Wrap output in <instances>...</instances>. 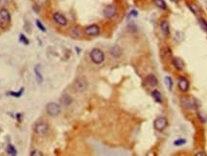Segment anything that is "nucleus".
Masks as SVG:
<instances>
[{
  "label": "nucleus",
  "mask_w": 207,
  "mask_h": 156,
  "mask_svg": "<svg viewBox=\"0 0 207 156\" xmlns=\"http://www.w3.org/2000/svg\"><path fill=\"white\" fill-rule=\"evenodd\" d=\"M89 57H90V59H91V62L95 64H101L104 62V60H105V54H104V52L99 48L92 49L89 54Z\"/></svg>",
  "instance_id": "1"
},
{
  "label": "nucleus",
  "mask_w": 207,
  "mask_h": 156,
  "mask_svg": "<svg viewBox=\"0 0 207 156\" xmlns=\"http://www.w3.org/2000/svg\"><path fill=\"white\" fill-rule=\"evenodd\" d=\"M180 103L182 107H184L185 109H195V108L197 107V100L191 97V96H183L180 99Z\"/></svg>",
  "instance_id": "2"
},
{
  "label": "nucleus",
  "mask_w": 207,
  "mask_h": 156,
  "mask_svg": "<svg viewBox=\"0 0 207 156\" xmlns=\"http://www.w3.org/2000/svg\"><path fill=\"white\" fill-rule=\"evenodd\" d=\"M168 127V120L165 117H157L156 119L153 121V127L156 131L162 132L165 130L166 127Z\"/></svg>",
  "instance_id": "3"
},
{
  "label": "nucleus",
  "mask_w": 207,
  "mask_h": 156,
  "mask_svg": "<svg viewBox=\"0 0 207 156\" xmlns=\"http://www.w3.org/2000/svg\"><path fill=\"white\" fill-rule=\"evenodd\" d=\"M74 89L79 93H83L87 89V81L84 78H78L74 82Z\"/></svg>",
  "instance_id": "4"
},
{
  "label": "nucleus",
  "mask_w": 207,
  "mask_h": 156,
  "mask_svg": "<svg viewBox=\"0 0 207 156\" xmlns=\"http://www.w3.org/2000/svg\"><path fill=\"white\" fill-rule=\"evenodd\" d=\"M46 112L52 117H57L60 113V105L57 103H49L46 105Z\"/></svg>",
  "instance_id": "5"
},
{
  "label": "nucleus",
  "mask_w": 207,
  "mask_h": 156,
  "mask_svg": "<svg viewBox=\"0 0 207 156\" xmlns=\"http://www.w3.org/2000/svg\"><path fill=\"white\" fill-rule=\"evenodd\" d=\"M34 130L40 136H45V135H47V133H48V131H49V125L46 123L40 122V123L34 125Z\"/></svg>",
  "instance_id": "6"
},
{
  "label": "nucleus",
  "mask_w": 207,
  "mask_h": 156,
  "mask_svg": "<svg viewBox=\"0 0 207 156\" xmlns=\"http://www.w3.org/2000/svg\"><path fill=\"white\" fill-rule=\"evenodd\" d=\"M84 34L86 36H89V37H97L100 34L101 32V29H100V26L97 25V24H91L87 26V27L84 28Z\"/></svg>",
  "instance_id": "7"
},
{
  "label": "nucleus",
  "mask_w": 207,
  "mask_h": 156,
  "mask_svg": "<svg viewBox=\"0 0 207 156\" xmlns=\"http://www.w3.org/2000/svg\"><path fill=\"white\" fill-rule=\"evenodd\" d=\"M178 89L181 91V92H187L190 88V82L188 81V79L186 77H183V76H180L178 77Z\"/></svg>",
  "instance_id": "8"
},
{
  "label": "nucleus",
  "mask_w": 207,
  "mask_h": 156,
  "mask_svg": "<svg viewBox=\"0 0 207 156\" xmlns=\"http://www.w3.org/2000/svg\"><path fill=\"white\" fill-rule=\"evenodd\" d=\"M68 34L72 38L78 40V38H81L84 37V31H83V29L79 27V26H74V27H71L70 29H69Z\"/></svg>",
  "instance_id": "9"
},
{
  "label": "nucleus",
  "mask_w": 207,
  "mask_h": 156,
  "mask_svg": "<svg viewBox=\"0 0 207 156\" xmlns=\"http://www.w3.org/2000/svg\"><path fill=\"white\" fill-rule=\"evenodd\" d=\"M116 12H117V8H116L115 5H107L105 9H104L103 11V14H104V16L106 17V18H113V17L116 15Z\"/></svg>",
  "instance_id": "10"
},
{
  "label": "nucleus",
  "mask_w": 207,
  "mask_h": 156,
  "mask_svg": "<svg viewBox=\"0 0 207 156\" xmlns=\"http://www.w3.org/2000/svg\"><path fill=\"white\" fill-rule=\"evenodd\" d=\"M159 28H160V32L162 34V36L165 38H167L170 36V25H169V22H168L166 19L160 20Z\"/></svg>",
  "instance_id": "11"
},
{
  "label": "nucleus",
  "mask_w": 207,
  "mask_h": 156,
  "mask_svg": "<svg viewBox=\"0 0 207 156\" xmlns=\"http://www.w3.org/2000/svg\"><path fill=\"white\" fill-rule=\"evenodd\" d=\"M53 20L55 21V23H57L59 26H66L67 25V18L63 15L59 14V12H54Z\"/></svg>",
  "instance_id": "12"
},
{
  "label": "nucleus",
  "mask_w": 207,
  "mask_h": 156,
  "mask_svg": "<svg viewBox=\"0 0 207 156\" xmlns=\"http://www.w3.org/2000/svg\"><path fill=\"white\" fill-rule=\"evenodd\" d=\"M0 19L2 20V22H7V23L11 21V14L7 9L3 8L0 10Z\"/></svg>",
  "instance_id": "13"
},
{
  "label": "nucleus",
  "mask_w": 207,
  "mask_h": 156,
  "mask_svg": "<svg viewBox=\"0 0 207 156\" xmlns=\"http://www.w3.org/2000/svg\"><path fill=\"white\" fill-rule=\"evenodd\" d=\"M187 6L190 9V11H191L195 15L197 16V15H200L201 14V9H200V6L197 5V4H196V3H187Z\"/></svg>",
  "instance_id": "14"
},
{
  "label": "nucleus",
  "mask_w": 207,
  "mask_h": 156,
  "mask_svg": "<svg viewBox=\"0 0 207 156\" xmlns=\"http://www.w3.org/2000/svg\"><path fill=\"white\" fill-rule=\"evenodd\" d=\"M146 82L148 83V85L152 86V87H154V86H156L158 84V80L154 75L150 74L146 77Z\"/></svg>",
  "instance_id": "15"
},
{
  "label": "nucleus",
  "mask_w": 207,
  "mask_h": 156,
  "mask_svg": "<svg viewBox=\"0 0 207 156\" xmlns=\"http://www.w3.org/2000/svg\"><path fill=\"white\" fill-rule=\"evenodd\" d=\"M59 102H60V105H62L64 106H69L72 103L73 100H72L71 96H69L68 94H63L62 96L60 97Z\"/></svg>",
  "instance_id": "16"
},
{
  "label": "nucleus",
  "mask_w": 207,
  "mask_h": 156,
  "mask_svg": "<svg viewBox=\"0 0 207 156\" xmlns=\"http://www.w3.org/2000/svg\"><path fill=\"white\" fill-rule=\"evenodd\" d=\"M172 65L175 67L176 70H182L185 66L184 62L180 58H174L172 60Z\"/></svg>",
  "instance_id": "17"
},
{
  "label": "nucleus",
  "mask_w": 207,
  "mask_h": 156,
  "mask_svg": "<svg viewBox=\"0 0 207 156\" xmlns=\"http://www.w3.org/2000/svg\"><path fill=\"white\" fill-rule=\"evenodd\" d=\"M34 74H36V78L38 83H41L43 81V76L41 74V65L40 64H37L34 66Z\"/></svg>",
  "instance_id": "18"
},
{
  "label": "nucleus",
  "mask_w": 207,
  "mask_h": 156,
  "mask_svg": "<svg viewBox=\"0 0 207 156\" xmlns=\"http://www.w3.org/2000/svg\"><path fill=\"white\" fill-rule=\"evenodd\" d=\"M110 55L114 58H120L122 56V49L118 45H114L110 49Z\"/></svg>",
  "instance_id": "19"
},
{
  "label": "nucleus",
  "mask_w": 207,
  "mask_h": 156,
  "mask_svg": "<svg viewBox=\"0 0 207 156\" xmlns=\"http://www.w3.org/2000/svg\"><path fill=\"white\" fill-rule=\"evenodd\" d=\"M153 2L155 6H156L158 9H160L162 11H165L168 9V5L165 0H153Z\"/></svg>",
  "instance_id": "20"
},
{
  "label": "nucleus",
  "mask_w": 207,
  "mask_h": 156,
  "mask_svg": "<svg viewBox=\"0 0 207 156\" xmlns=\"http://www.w3.org/2000/svg\"><path fill=\"white\" fill-rule=\"evenodd\" d=\"M152 97L153 98V100L156 103H161L163 102V97H162V94L159 92L158 90H153L152 92Z\"/></svg>",
  "instance_id": "21"
},
{
  "label": "nucleus",
  "mask_w": 207,
  "mask_h": 156,
  "mask_svg": "<svg viewBox=\"0 0 207 156\" xmlns=\"http://www.w3.org/2000/svg\"><path fill=\"white\" fill-rule=\"evenodd\" d=\"M198 24H200V28L203 30L204 32L207 33V21L203 17H198Z\"/></svg>",
  "instance_id": "22"
},
{
  "label": "nucleus",
  "mask_w": 207,
  "mask_h": 156,
  "mask_svg": "<svg viewBox=\"0 0 207 156\" xmlns=\"http://www.w3.org/2000/svg\"><path fill=\"white\" fill-rule=\"evenodd\" d=\"M6 150H7V153L10 154V155H16V153H17L15 148L12 145H8Z\"/></svg>",
  "instance_id": "23"
},
{
  "label": "nucleus",
  "mask_w": 207,
  "mask_h": 156,
  "mask_svg": "<svg viewBox=\"0 0 207 156\" xmlns=\"http://www.w3.org/2000/svg\"><path fill=\"white\" fill-rule=\"evenodd\" d=\"M165 83H166V85H167V87H168V89L169 90H172V78L170 77V76H166L165 77Z\"/></svg>",
  "instance_id": "24"
},
{
  "label": "nucleus",
  "mask_w": 207,
  "mask_h": 156,
  "mask_svg": "<svg viewBox=\"0 0 207 156\" xmlns=\"http://www.w3.org/2000/svg\"><path fill=\"white\" fill-rule=\"evenodd\" d=\"M23 91H24V88H20L18 92H9L8 95H10V96H12V97H15V98H19L21 95L23 94Z\"/></svg>",
  "instance_id": "25"
},
{
  "label": "nucleus",
  "mask_w": 207,
  "mask_h": 156,
  "mask_svg": "<svg viewBox=\"0 0 207 156\" xmlns=\"http://www.w3.org/2000/svg\"><path fill=\"white\" fill-rule=\"evenodd\" d=\"M197 117H198V119H200V121L201 123H205L207 121V115L205 113H203V112L198 111L197 112Z\"/></svg>",
  "instance_id": "26"
},
{
  "label": "nucleus",
  "mask_w": 207,
  "mask_h": 156,
  "mask_svg": "<svg viewBox=\"0 0 207 156\" xmlns=\"http://www.w3.org/2000/svg\"><path fill=\"white\" fill-rule=\"evenodd\" d=\"M184 144H186V140L183 139V138H179V139L175 140L174 142V146H183Z\"/></svg>",
  "instance_id": "27"
},
{
  "label": "nucleus",
  "mask_w": 207,
  "mask_h": 156,
  "mask_svg": "<svg viewBox=\"0 0 207 156\" xmlns=\"http://www.w3.org/2000/svg\"><path fill=\"white\" fill-rule=\"evenodd\" d=\"M19 41L21 43H23L24 45H29V40H28V38L26 37L24 34H19Z\"/></svg>",
  "instance_id": "28"
},
{
  "label": "nucleus",
  "mask_w": 207,
  "mask_h": 156,
  "mask_svg": "<svg viewBox=\"0 0 207 156\" xmlns=\"http://www.w3.org/2000/svg\"><path fill=\"white\" fill-rule=\"evenodd\" d=\"M36 25H37V27L38 29H40L41 32H44V33L46 32V29H45L44 26L42 25V23L40 22V20L37 19V20H36Z\"/></svg>",
  "instance_id": "29"
},
{
  "label": "nucleus",
  "mask_w": 207,
  "mask_h": 156,
  "mask_svg": "<svg viewBox=\"0 0 207 156\" xmlns=\"http://www.w3.org/2000/svg\"><path fill=\"white\" fill-rule=\"evenodd\" d=\"M30 154H31L32 156H42V155H43V154H42L41 152H40L38 150H33Z\"/></svg>",
  "instance_id": "30"
},
{
  "label": "nucleus",
  "mask_w": 207,
  "mask_h": 156,
  "mask_svg": "<svg viewBox=\"0 0 207 156\" xmlns=\"http://www.w3.org/2000/svg\"><path fill=\"white\" fill-rule=\"evenodd\" d=\"M137 15H138V12L136 10H131L128 15V16H133V17H136Z\"/></svg>",
  "instance_id": "31"
},
{
  "label": "nucleus",
  "mask_w": 207,
  "mask_h": 156,
  "mask_svg": "<svg viewBox=\"0 0 207 156\" xmlns=\"http://www.w3.org/2000/svg\"><path fill=\"white\" fill-rule=\"evenodd\" d=\"M196 155L197 156H206V153H204V152H197Z\"/></svg>",
  "instance_id": "32"
},
{
  "label": "nucleus",
  "mask_w": 207,
  "mask_h": 156,
  "mask_svg": "<svg viewBox=\"0 0 207 156\" xmlns=\"http://www.w3.org/2000/svg\"><path fill=\"white\" fill-rule=\"evenodd\" d=\"M20 116H21V114L20 113H18L16 115V118H17V121H18V122H21V120H20Z\"/></svg>",
  "instance_id": "33"
},
{
  "label": "nucleus",
  "mask_w": 207,
  "mask_h": 156,
  "mask_svg": "<svg viewBox=\"0 0 207 156\" xmlns=\"http://www.w3.org/2000/svg\"><path fill=\"white\" fill-rule=\"evenodd\" d=\"M172 2H174V3H179L181 0H171Z\"/></svg>",
  "instance_id": "34"
},
{
  "label": "nucleus",
  "mask_w": 207,
  "mask_h": 156,
  "mask_svg": "<svg viewBox=\"0 0 207 156\" xmlns=\"http://www.w3.org/2000/svg\"><path fill=\"white\" fill-rule=\"evenodd\" d=\"M0 27H2V20L0 19Z\"/></svg>",
  "instance_id": "35"
}]
</instances>
